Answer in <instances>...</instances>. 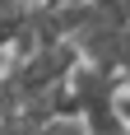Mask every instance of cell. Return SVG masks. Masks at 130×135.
<instances>
[{"instance_id":"2","label":"cell","mask_w":130,"mask_h":135,"mask_svg":"<svg viewBox=\"0 0 130 135\" xmlns=\"http://www.w3.org/2000/svg\"><path fill=\"white\" fill-rule=\"evenodd\" d=\"M126 9H130V0H126Z\"/></svg>"},{"instance_id":"1","label":"cell","mask_w":130,"mask_h":135,"mask_svg":"<svg viewBox=\"0 0 130 135\" xmlns=\"http://www.w3.org/2000/svg\"><path fill=\"white\" fill-rule=\"evenodd\" d=\"M116 112H121V121H126V131H130V75L116 79Z\"/></svg>"}]
</instances>
